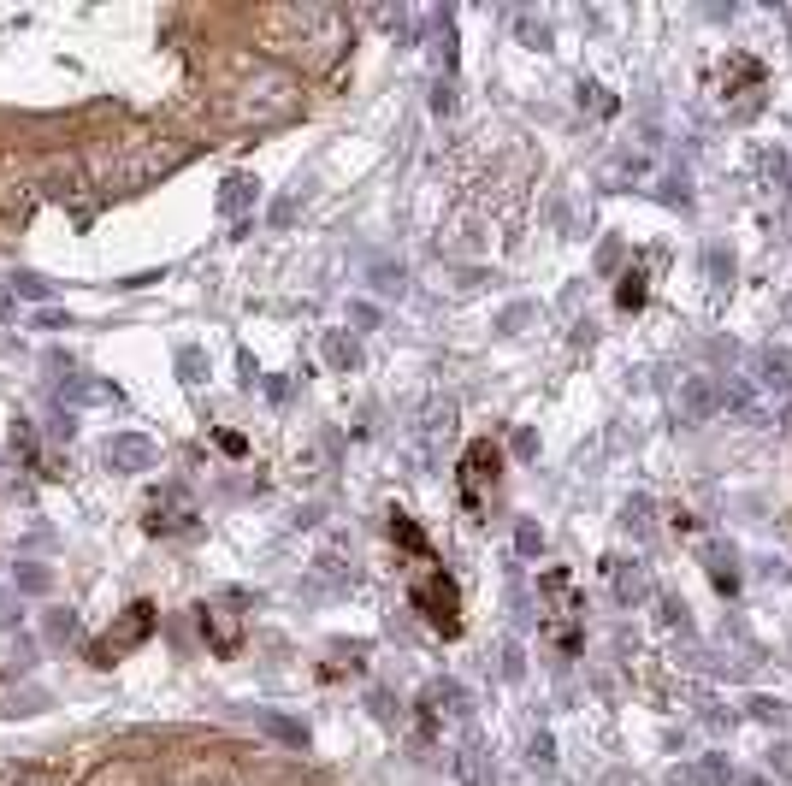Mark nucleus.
I'll return each instance as SVG.
<instances>
[{
  "instance_id": "nucleus-1",
  "label": "nucleus",
  "mask_w": 792,
  "mask_h": 786,
  "mask_svg": "<svg viewBox=\"0 0 792 786\" xmlns=\"http://www.w3.org/2000/svg\"><path fill=\"white\" fill-rule=\"evenodd\" d=\"M414 609H420L438 633H450V639L462 633V597H456V586H450L444 574H426V580L414 586Z\"/></svg>"
},
{
  "instance_id": "nucleus-2",
  "label": "nucleus",
  "mask_w": 792,
  "mask_h": 786,
  "mask_svg": "<svg viewBox=\"0 0 792 786\" xmlns=\"http://www.w3.org/2000/svg\"><path fill=\"white\" fill-rule=\"evenodd\" d=\"M674 414H680V426H704V420H716V414H722V379H710V373H686L680 391H674Z\"/></svg>"
},
{
  "instance_id": "nucleus-3",
  "label": "nucleus",
  "mask_w": 792,
  "mask_h": 786,
  "mask_svg": "<svg viewBox=\"0 0 792 786\" xmlns=\"http://www.w3.org/2000/svg\"><path fill=\"white\" fill-rule=\"evenodd\" d=\"M751 385L757 391H775V396H792V349L787 343H763L751 355Z\"/></svg>"
},
{
  "instance_id": "nucleus-4",
  "label": "nucleus",
  "mask_w": 792,
  "mask_h": 786,
  "mask_svg": "<svg viewBox=\"0 0 792 786\" xmlns=\"http://www.w3.org/2000/svg\"><path fill=\"white\" fill-rule=\"evenodd\" d=\"M148 633H154V609H148V603H136V609H131V621H125L119 633H107V639H101V645H95V651H89V656H95V662L107 668L113 656H125V651H131V645H142Z\"/></svg>"
},
{
  "instance_id": "nucleus-5",
  "label": "nucleus",
  "mask_w": 792,
  "mask_h": 786,
  "mask_svg": "<svg viewBox=\"0 0 792 786\" xmlns=\"http://www.w3.org/2000/svg\"><path fill=\"white\" fill-rule=\"evenodd\" d=\"M497 479V450L491 444H473L462 461V491H467V509H479V491Z\"/></svg>"
},
{
  "instance_id": "nucleus-6",
  "label": "nucleus",
  "mask_w": 792,
  "mask_h": 786,
  "mask_svg": "<svg viewBox=\"0 0 792 786\" xmlns=\"http://www.w3.org/2000/svg\"><path fill=\"white\" fill-rule=\"evenodd\" d=\"M609 586L621 603H645L651 597V568L645 562H609Z\"/></svg>"
},
{
  "instance_id": "nucleus-7",
  "label": "nucleus",
  "mask_w": 792,
  "mask_h": 786,
  "mask_svg": "<svg viewBox=\"0 0 792 786\" xmlns=\"http://www.w3.org/2000/svg\"><path fill=\"white\" fill-rule=\"evenodd\" d=\"M727 781H733V775H727V757H716V751H710V757H692L686 769L668 775V786H727Z\"/></svg>"
},
{
  "instance_id": "nucleus-8",
  "label": "nucleus",
  "mask_w": 792,
  "mask_h": 786,
  "mask_svg": "<svg viewBox=\"0 0 792 786\" xmlns=\"http://www.w3.org/2000/svg\"><path fill=\"white\" fill-rule=\"evenodd\" d=\"M201 627H213V651L219 656L237 651V621H231L225 609H201Z\"/></svg>"
},
{
  "instance_id": "nucleus-9",
  "label": "nucleus",
  "mask_w": 792,
  "mask_h": 786,
  "mask_svg": "<svg viewBox=\"0 0 792 786\" xmlns=\"http://www.w3.org/2000/svg\"><path fill=\"white\" fill-rule=\"evenodd\" d=\"M704 272H710V284H716V290H727V284H733V272H739V261H733V249H722V243H710V249H704Z\"/></svg>"
},
{
  "instance_id": "nucleus-10",
  "label": "nucleus",
  "mask_w": 792,
  "mask_h": 786,
  "mask_svg": "<svg viewBox=\"0 0 792 786\" xmlns=\"http://www.w3.org/2000/svg\"><path fill=\"white\" fill-rule=\"evenodd\" d=\"M745 716H751V721H763V727H787V721H792V710L781 704V698H763V692H757V698L745 704Z\"/></svg>"
},
{
  "instance_id": "nucleus-11",
  "label": "nucleus",
  "mask_w": 792,
  "mask_h": 786,
  "mask_svg": "<svg viewBox=\"0 0 792 786\" xmlns=\"http://www.w3.org/2000/svg\"><path fill=\"white\" fill-rule=\"evenodd\" d=\"M645 284H651V278H645V266H633V272L621 278V290H615V302H621L627 314H633V308H645V296H651Z\"/></svg>"
},
{
  "instance_id": "nucleus-12",
  "label": "nucleus",
  "mask_w": 792,
  "mask_h": 786,
  "mask_svg": "<svg viewBox=\"0 0 792 786\" xmlns=\"http://www.w3.org/2000/svg\"><path fill=\"white\" fill-rule=\"evenodd\" d=\"M621 526H627L633 538H645V532H651V497H627V509H621Z\"/></svg>"
},
{
  "instance_id": "nucleus-13",
  "label": "nucleus",
  "mask_w": 792,
  "mask_h": 786,
  "mask_svg": "<svg viewBox=\"0 0 792 786\" xmlns=\"http://www.w3.org/2000/svg\"><path fill=\"white\" fill-rule=\"evenodd\" d=\"M763 178H769V184H781V196H792V160L781 154V148H769V154H763Z\"/></svg>"
},
{
  "instance_id": "nucleus-14",
  "label": "nucleus",
  "mask_w": 792,
  "mask_h": 786,
  "mask_svg": "<svg viewBox=\"0 0 792 786\" xmlns=\"http://www.w3.org/2000/svg\"><path fill=\"white\" fill-rule=\"evenodd\" d=\"M657 621H662V627H680V633H686V603H680V597H662V603H657Z\"/></svg>"
},
{
  "instance_id": "nucleus-15",
  "label": "nucleus",
  "mask_w": 792,
  "mask_h": 786,
  "mask_svg": "<svg viewBox=\"0 0 792 786\" xmlns=\"http://www.w3.org/2000/svg\"><path fill=\"white\" fill-rule=\"evenodd\" d=\"M769 769H781L792 781V745H775V751H769Z\"/></svg>"
},
{
  "instance_id": "nucleus-16",
  "label": "nucleus",
  "mask_w": 792,
  "mask_h": 786,
  "mask_svg": "<svg viewBox=\"0 0 792 786\" xmlns=\"http://www.w3.org/2000/svg\"><path fill=\"white\" fill-rule=\"evenodd\" d=\"M331 361H337V367H349V361H355V343H343V337H331Z\"/></svg>"
},
{
  "instance_id": "nucleus-17",
  "label": "nucleus",
  "mask_w": 792,
  "mask_h": 786,
  "mask_svg": "<svg viewBox=\"0 0 792 786\" xmlns=\"http://www.w3.org/2000/svg\"><path fill=\"white\" fill-rule=\"evenodd\" d=\"M550 757H556V745H550V739L538 733V739H532V763H550Z\"/></svg>"
},
{
  "instance_id": "nucleus-18",
  "label": "nucleus",
  "mask_w": 792,
  "mask_h": 786,
  "mask_svg": "<svg viewBox=\"0 0 792 786\" xmlns=\"http://www.w3.org/2000/svg\"><path fill=\"white\" fill-rule=\"evenodd\" d=\"M775 432H792V396L775 408Z\"/></svg>"
},
{
  "instance_id": "nucleus-19",
  "label": "nucleus",
  "mask_w": 792,
  "mask_h": 786,
  "mask_svg": "<svg viewBox=\"0 0 792 786\" xmlns=\"http://www.w3.org/2000/svg\"><path fill=\"white\" fill-rule=\"evenodd\" d=\"M739 786H769V781H763V775H745V781H739Z\"/></svg>"
}]
</instances>
